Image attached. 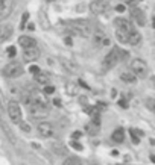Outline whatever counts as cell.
<instances>
[{"mask_svg": "<svg viewBox=\"0 0 155 165\" xmlns=\"http://www.w3.org/2000/svg\"><path fill=\"white\" fill-rule=\"evenodd\" d=\"M126 56H128L126 52H123V50L119 47H114L107 56H105L104 62H102V68H104V70H111V68H114L120 61L125 59Z\"/></svg>", "mask_w": 155, "mask_h": 165, "instance_id": "cell-1", "label": "cell"}, {"mask_svg": "<svg viewBox=\"0 0 155 165\" xmlns=\"http://www.w3.org/2000/svg\"><path fill=\"white\" fill-rule=\"evenodd\" d=\"M67 27L72 30V34L79 36H90L91 35V24L87 20H72L67 23Z\"/></svg>", "mask_w": 155, "mask_h": 165, "instance_id": "cell-2", "label": "cell"}, {"mask_svg": "<svg viewBox=\"0 0 155 165\" xmlns=\"http://www.w3.org/2000/svg\"><path fill=\"white\" fill-rule=\"evenodd\" d=\"M132 27V23L125 18H117L114 21V29H116V36L120 43H128V35Z\"/></svg>", "mask_w": 155, "mask_h": 165, "instance_id": "cell-3", "label": "cell"}, {"mask_svg": "<svg viewBox=\"0 0 155 165\" xmlns=\"http://www.w3.org/2000/svg\"><path fill=\"white\" fill-rule=\"evenodd\" d=\"M23 74V67L20 62H9L5 68H3V76L8 79H15L20 77Z\"/></svg>", "mask_w": 155, "mask_h": 165, "instance_id": "cell-4", "label": "cell"}, {"mask_svg": "<svg viewBox=\"0 0 155 165\" xmlns=\"http://www.w3.org/2000/svg\"><path fill=\"white\" fill-rule=\"evenodd\" d=\"M8 114H9V120H11L12 123H15V124H18L22 120H23V114H22V108L20 105L17 103V102H9V105H8Z\"/></svg>", "mask_w": 155, "mask_h": 165, "instance_id": "cell-5", "label": "cell"}, {"mask_svg": "<svg viewBox=\"0 0 155 165\" xmlns=\"http://www.w3.org/2000/svg\"><path fill=\"white\" fill-rule=\"evenodd\" d=\"M131 71L135 74V77H146L148 74V64L143 59H134L131 62Z\"/></svg>", "mask_w": 155, "mask_h": 165, "instance_id": "cell-6", "label": "cell"}, {"mask_svg": "<svg viewBox=\"0 0 155 165\" xmlns=\"http://www.w3.org/2000/svg\"><path fill=\"white\" fill-rule=\"evenodd\" d=\"M109 6V2L108 0H93L90 3V11L94 15H99V14H104V12L108 9Z\"/></svg>", "mask_w": 155, "mask_h": 165, "instance_id": "cell-7", "label": "cell"}, {"mask_svg": "<svg viewBox=\"0 0 155 165\" xmlns=\"http://www.w3.org/2000/svg\"><path fill=\"white\" fill-rule=\"evenodd\" d=\"M93 43H94V46H97V47H105V46L111 44V39L102 30H94V34H93Z\"/></svg>", "mask_w": 155, "mask_h": 165, "instance_id": "cell-8", "label": "cell"}, {"mask_svg": "<svg viewBox=\"0 0 155 165\" xmlns=\"http://www.w3.org/2000/svg\"><path fill=\"white\" fill-rule=\"evenodd\" d=\"M131 18H132V21L137 24V26H144V24H146V17H144V12L142 11L140 8L132 6V8H131Z\"/></svg>", "mask_w": 155, "mask_h": 165, "instance_id": "cell-9", "label": "cell"}, {"mask_svg": "<svg viewBox=\"0 0 155 165\" xmlns=\"http://www.w3.org/2000/svg\"><path fill=\"white\" fill-rule=\"evenodd\" d=\"M40 58V48L36 46H32V47H26L23 53V59L26 62H32V61H36Z\"/></svg>", "mask_w": 155, "mask_h": 165, "instance_id": "cell-10", "label": "cell"}, {"mask_svg": "<svg viewBox=\"0 0 155 165\" xmlns=\"http://www.w3.org/2000/svg\"><path fill=\"white\" fill-rule=\"evenodd\" d=\"M36 130H38V133H40L41 136H44V138H49V136L53 135V126H52L50 123H47V121L40 123V124L36 126Z\"/></svg>", "mask_w": 155, "mask_h": 165, "instance_id": "cell-11", "label": "cell"}, {"mask_svg": "<svg viewBox=\"0 0 155 165\" xmlns=\"http://www.w3.org/2000/svg\"><path fill=\"white\" fill-rule=\"evenodd\" d=\"M12 11V0H0V20L6 18Z\"/></svg>", "mask_w": 155, "mask_h": 165, "instance_id": "cell-12", "label": "cell"}, {"mask_svg": "<svg viewBox=\"0 0 155 165\" xmlns=\"http://www.w3.org/2000/svg\"><path fill=\"white\" fill-rule=\"evenodd\" d=\"M140 41H142V35H140V32H137L134 27H131L129 35H128V43H129L131 46H138V44H140Z\"/></svg>", "mask_w": 155, "mask_h": 165, "instance_id": "cell-13", "label": "cell"}, {"mask_svg": "<svg viewBox=\"0 0 155 165\" xmlns=\"http://www.w3.org/2000/svg\"><path fill=\"white\" fill-rule=\"evenodd\" d=\"M99 130H100V126H99V123H96V121H90V123H87V126H85V132L88 133V135H97L99 133Z\"/></svg>", "mask_w": 155, "mask_h": 165, "instance_id": "cell-14", "label": "cell"}, {"mask_svg": "<svg viewBox=\"0 0 155 165\" xmlns=\"http://www.w3.org/2000/svg\"><path fill=\"white\" fill-rule=\"evenodd\" d=\"M18 44H22V47H23V48L36 46L35 39H34V38H31V36H26V35H22L20 38H18Z\"/></svg>", "mask_w": 155, "mask_h": 165, "instance_id": "cell-15", "label": "cell"}, {"mask_svg": "<svg viewBox=\"0 0 155 165\" xmlns=\"http://www.w3.org/2000/svg\"><path fill=\"white\" fill-rule=\"evenodd\" d=\"M12 35V27L11 26H0V43L6 41Z\"/></svg>", "mask_w": 155, "mask_h": 165, "instance_id": "cell-16", "label": "cell"}, {"mask_svg": "<svg viewBox=\"0 0 155 165\" xmlns=\"http://www.w3.org/2000/svg\"><path fill=\"white\" fill-rule=\"evenodd\" d=\"M111 140L114 142H123L125 141V132H123V129H116L114 132H113V135H111Z\"/></svg>", "mask_w": 155, "mask_h": 165, "instance_id": "cell-17", "label": "cell"}, {"mask_svg": "<svg viewBox=\"0 0 155 165\" xmlns=\"http://www.w3.org/2000/svg\"><path fill=\"white\" fill-rule=\"evenodd\" d=\"M120 79L125 83H135V74L134 73H122Z\"/></svg>", "mask_w": 155, "mask_h": 165, "instance_id": "cell-18", "label": "cell"}, {"mask_svg": "<svg viewBox=\"0 0 155 165\" xmlns=\"http://www.w3.org/2000/svg\"><path fill=\"white\" fill-rule=\"evenodd\" d=\"M35 80L38 83H41V85H46V82L49 80V74L43 73V71H40V73H36L35 74Z\"/></svg>", "mask_w": 155, "mask_h": 165, "instance_id": "cell-19", "label": "cell"}, {"mask_svg": "<svg viewBox=\"0 0 155 165\" xmlns=\"http://www.w3.org/2000/svg\"><path fill=\"white\" fill-rule=\"evenodd\" d=\"M61 62H62V65L65 67L67 71H70V73H76V71H78V67H76L75 64H72V62H69L67 59H61Z\"/></svg>", "mask_w": 155, "mask_h": 165, "instance_id": "cell-20", "label": "cell"}, {"mask_svg": "<svg viewBox=\"0 0 155 165\" xmlns=\"http://www.w3.org/2000/svg\"><path fill=\"white\" fill-rule=\"evenodd\" d=\"M52 150L55 152V154H60V156L61 154H65V147L62 144H56V142L52 144Z\"/></svg>", "mask_w": 155, "mask_h": 165, "instance_id": "cell-21", "label": "cell"}, {"mask_svg": "<svg viewBox=\"0 0 155 165\" xmlns=\"http://www.w3.org/2000/svg\"><path fill=\"white\" fill-rule=\"evenodd\" d=\"M76 93H78V86L75 83H67V94L76 95Z\"/></svg>", "mask_w": 155, "mask_h": 165, "instance_id": "cell-22", "label": "cell"}, {"mask_svg": "<svg viewBox=\"0 0 155 165\" xmlns=\"http://www.w3.org/2000/svg\"><path fill=\"white\" fill-rule=\"evenodd\" d=\"M62 165H82V164H81V161H79L78 158H69V159L64 161Z\"/></svg>", "mask_w": 155, "mask_h": 165, "instance_id": "cell-23", "label": "cell"}, {"mask_svg": "<svg viewBox=\"0 0 155 165\" xmlns=\"http://www.w3.org/2000/svg\"><path fill=\"white\" fill-rule=\"evenodd\" d=\"M129 135H131L132 142H134V144H138V142H140V138H138V135L135 133V130L134 129H129Z\"/></svg>", "mask_w": 155, "mask_h": 165, "instance_id": "cell-24", "label": "cell"}, {"mask_svg": "<svg viewBox=\"0 0 155 165\" xmlns=\"http://www.w3.org/2000/svg\"><path fill=\"white\" fill-rule=\"evenodd\" d=\"M53 93H55V88L50 86V85L44 86V89H43V94H53Z\"/></svg>", "mask_w": 155, "mask_h": 165, "instance_id": "cell-25", "label": "cell"}, {"mask_svg": "<svg viewBox=\"0 0 155 165\" xmlns=\"http://www.w3.org/2000/svg\"><path fill=\"white\" fill-rule=\"evenodd\" d=\"M40 67H38V65H31V67H29V73H31V74H34V76H35L36 73H40Z\"/></svg>", "mask_w": 155, "mask_h": 165, "instance_id": "cell-26", "label": "cell"}, {"mask_svg": "<svg viewBox=\"0 0 155 165\" xmlns=\"http://www.w3.org/2000/svg\"><path fill=\"white\" fill-rule=\"evenodd\" d=\"M18 124H20V127H22V129H23L24 132H31V127H29V124H26L23 120H22V121H20Z\"/></svg>", "mask_w": 155, "mask_h": 165, "instance_id": "cell-27", "label": "cell"}, {"mask_svg": "<svg viewBox=\"0 0 155 165\" xmlns=\"http://www.w3.org/2000/svg\"><path fill=\"white\" fill-rule=\"evenodd\" d=\"M70 147L76 149V150H82V145H81L79 142H76V141H70Z\"/></svg>", "mask_w": 155, "mask_h": 165, "instance_id": "cell-28", "label": "cell"}, {"mask_svg": "<svg viewBox=\"0 0 155 165\" xmlns=\"http://www.w3.org/2000/svg\"><path fill=\"white\" fill-rule=\"evenodd\" d=\"M27 18H29V14H27V12H24V14H23V20H22V23H20V29L24 27V24H26V21H27Z\"/></svg>", "mask_w": 155, "mask_h": 165, "instance_id": "cell-29", "label": "cell"}, {"mask_svg": "<svg viewBox=\"0 0 155 165\" xmlns=\"http://www.w3.org/2000/svg\"><path fill=\"white\" fill-rule=\"evenodd\" d=\"M15 52H17V50H15L14 46H11V47L8 48V55H9V58H14V56H15Z\"/></svg>", "mask_w": 155, "mask_h": 165, "instance_id": "cell-30", "label": "cell"}, {"mask_svg": "<svg viewBox=\"0 0 155 165\" xmlns=\"http://www.w3.org/2000/svg\"><path fill=\"white\" fill-rule=\"evenodd\" d=\"M81 136H82V132H79V130L73 132V135H72V138H73V140H78V138H81Z\"/></svg>", "mask_w": 155, "mask_h": 165, "instance_id": "cell-31", "label": "cell"}, {"mask_svg": "<svg viewBox=\"0 0 155 165\" xmlns=\"http://www.w3.org/2000/svg\"><path fill=\"white\" fill-rule=\"evenodd\" d=\"M125 9H126V6H125V5H117V6H116V11H117V12H123Z\"/></svg>", "mask_w": 155, "mask_h": 165, "instance_id": "cell-32", "label": "cell"}, {"mask_svg": "<svg viewBox=\"0 0 155 165\" xmlns=\"http://www.w3.org/2000/svg\"><path fill=\"white\" fill-rule=\"evenodd\" d=\"M119 105L123 108V109H126V108H128V103H126V100H119Z\"/></svg>", "mask_w": 155, "mask_h": 165, "instance_id": "cell-33", "label": "cell"}, {"mask_svg": "<svg viewBox=\"0 0 155 165\" xmlns=\"http://www.w3.org/2000/svg\"><path fill=\"white\" fill-rule=\"evenodd\" d=\"M3 109H5L3 108V97H2V93H0V114L3 112Z\"/></svg>", "mask_w": 155, "mask_h": 165, "instance_id": "cell-34", "label": "cell"}, {"mask_svg": "<svg viewBox=\"0 0 155 165\" xmlns=\"http://www.w3.org/2000/svg\"><path fill=\"white\" fill-rule=\"evenodd\" d=\"M79 85H81V86H84V88H87V89H90V86H88L85 82H82V80H79Z\"/></svg>", "mask_w": 155, "mask_h": 165, "instance_id": "cell-35", "label": "cell"}, {"mask_svg": "<svg viewBox=\"0 0 155 165\" xmlns=\"http://www.w3.org/2000/svg\"><path fill=\"white\" fill-rule=\"evenodd\" d=\"M53 103H55L56 106H61V100H60V99H55V100H53Z\"/></svg>", "mask_w": 155, "mask_h": 165, "instance_id": "cell-36", "label": "cell"}, {"mask_svg": "<svg viewBox=\"0 0 155 165\" xmlns=\"http://www.w3.org/2000/svg\"><path fill=\"white\" fill-rule=\"evenodd\" d=\"M65 44L67 46H72V38H65Z\"/></svg>", "mask_w": 155, "mask_h": 165, "instance_id": "cell-37", "label": "cell"}, {"mask_svg": "<svg viewBox=\"0 0 155 165\" xmlns=\"http://www.w3.org/2000/svg\"><path fill=\"white\" fill-rule=\"evenodd\" d=\"M27 29H29V30H34V29H35V26H34V24H29V26H27Z\"/></svg>", "mask_w": 155, "mask_h": 165, "instance_id": "cell-38", "label": "cell"}, {"mask_svg": "<svg viewBox=\"0 0 155 165\" xmlns=\"http://www.w3.org/2000/svg\"><path fill=\"white\" fill-rule=\"evenodd\" d=\"M137 2H142V0H132V5H135Z\"/></svg>", "mask_w": 155, "mask_h": 165, "instance_id": "cell-39", "label": "cell"}, {"mask_svg": "<svg viewBox=\"0 0 155 165\" xmlns=\"http://www.w3.org/2000/svg\"><path fill=\"white\" fill-rule=\"evenodd\" d=\"M47 2H53V0H47Z\"/></svg>", "mask_w": 155, "mask_h": 165, "instance_id": "cell-40", "label": "cell"}, {"mask_svg": "<svg viewBox=\"0 0 155 165\" xmlns=\"http://www.w3.org/2000/svg\"><path fill=\"white\" fill-rule=\"evenodd\" d=\"M120 165H125V164H120Z\"/></svg>", "mask_w": 155, "mask_h": 165, "instance_id": "cell-41", "label": "cell"}]
</instances>
